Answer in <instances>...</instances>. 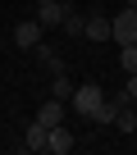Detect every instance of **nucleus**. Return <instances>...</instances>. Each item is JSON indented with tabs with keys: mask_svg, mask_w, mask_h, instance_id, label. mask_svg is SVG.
I'll use <instances>...</instances> for the list:
<instances>
[{
	"mask_svg": "<svg viewBox=\"0 0 137 155\" xmlns=\"http://www.w3.org/2000/svg\"><path fill=\"white\" fill-rule=\"evenodd\" d=\"M68 101H73V110H78L82 119H92V114L101 110V101H105V91H101L96 82H82V87H73V96H68Z\"/></svg>",
	"mask_w": 137,
	"mask_h": 155,
	"instance_id": "obj_2",
	"label": "nucleus"
},
{
	"mask_svg": "<svg viewBox=\"0 0 137 155\" xmlns=\"http://www.w3.org/2000/svg\"><path fill=\"white\" fill-rule=\"evenodd\" d=\"M41 32H46V28H41L37 18H28V23H18V28H14V46H23V50H32V46L41 41Z\"/></svg>",
	"mask_w": 137,
	"mask_h": 155,
	"instance_id": "obj_5",
	"label": "nucleus"
},
{
	"mask_svg": "<svg viewBox=\"0 0 137 155\" xmlns=\"http://www.w3.org/2000/svg\"><path fill=\"white\" fill-rule=\"evenodd\" d=\"M123 5H128V9H137V0H123Z\"/></svg>",
	"mask_w": 137,
	"mask_h": 155,
	"instance_id": "obj_14",
	"label": "nucleus"
},
{
	"mask_svg": "<svg viewBox=\"0 0 137 155\" xmlns=\"http://www.w3.org/2000/svg\"><path fill=\"white\" fill-rule=\"evenodd\" d=\"M50 96H59V101H68V96H73V78H68L64 68L55 73V82H50Z\"/></svg>",
	"mask_w": 137,
	"mask_h": 155,
	"instance_id": "obj_9",
	"label": "nucleus"
},
{
	"mask_svg": "<svg viewBox=\"0 0 137 155\" xmlns=\"http://www.w3.org/2000/svg\"><path fill=\"white\" fill-rule=\"evenodd\" d=\"M110 41H119V46H132L137 41V9H119L114 18H110Z\"/></svg>",
	"mask_w": 137,
	"mask_h": 155,
	"instance_id": "obj_1",
	"label": "nucleus"
},
{
	"mask_svg": "<svg viewBox=\"0 0 137 155\" xmlns=\"http://www.w3.org/2000/svg\"><path fill=\"white\" fill-rule=\"evenodd\" d=\"M119 68L123 73H137V41L132 46H119Z\"/></svg>",
	"mask_w": 137,
	"mask_h": 155,
	"instance_id": "obj_11",
	"label": "nucleus"
},
{
	"mask_svg": "<svg viewBox=\"0 0 137 155\" xmlns=\"http://www.w3.org/2000/svg\"><path fill=\"white\" fill-rule=\"evenodd\" d=\"M92 123H114V101H101V110L92 114Z\"/></svg>",
	"mask_w": 137,
	"mask_h": 155,
	"instance_id": "obj_12",
	"label": "nucleus"
},
{
	"mask_svg": "<svg viewBox=\"0 0 137 155\" xmlns=\"http://www.w3.org/2000/svg\"><path fill=\"white\" fill-rule=\"evenodd\" d=\"M82 37H87V41H110V18H105V14H87Z\"/></svg>",
	"mask_w": 137,
	"mask_h": 155,
	"instance_id": "obj_6",
	"label": "nucleus"
},
{
	"mask_svg": "<svg viewBox=\"0 0 137 155\" xmlns=\"http://www.w3.org/2000/svg\"><path fill=\"white\" fill-rule=\"evenodd\" d=\"M123 91H128V96L137 101V73H128V87H123Z\"/></svg>",
	"mask_w": 137,
	"mask_h": 155,
	"instance_id": "obj_13",
	"label": "nucleus"
},
{
	"mask_svg": "<svg viewBox=\"0 0 137 155\" xmlns=\"http://www.w3.org/2000/svg\"><path fill=\"white\" fill-rule=\"evenodd\" d=\"M68 9H73V5H64V0H46V5H37V23L41 28H59Z\"/></svg>",
	"mask_w": 137,
	"mask_h": 155,
	"instance_id": "obj_3",
	"label": "nucleus"
},
{
	"mask_svg": "<svg viewBox=\"0 0 137 155\" xmlns=\"http://www.w3.org/2000/svg\"><path fill=\"white\" fill-rule=\"evenodd\" d=\"M37 123H46V128H55V123H64V101L59 96H50L41 110H37Z\"/></svg>",
	"mask_w": 137,
	"mask_h": 155,
	"instance_id": "obj_7",
	"label": "nucleus"
},
{
	"mask_svg": "<svg viewBox=\"0 0 137 155\" xmlns=\"http://www.w3.org/2000/svg\"><path fill=\"white\" fill-rule=\"evenodd\" d=\"M59 28H64V32H68V37H82V28H87V14H78V9H68V14H64V23H59Z\"/></svg>",
	"mask_w": 137,
	"mask_h": 155,
	"instance_id": "obj_10",
	"label": "nucleus"
},
{
	"mask_svg": "<svg viewBox=\"0 0 137 155\" xmlns=\"http://www.w3.org/2000/svg\"><path fill=\"white\" fill-rule=\"evenodd\" d=\"M37 5H46V0H37Z\"/></svg>",
	"mask_w": 137,
	"mask_h": 155,
	"instance_id": "obj_15",
	"label": "nucleus"
},
{
	"mask_svg": "<svg viewBox=\"0 0 137 155\" xmlns=\"http://www.w3.org/2000/svg\"><path fill=\"white\" fill-rule=\"evenodd\" d=\"M46 137H50V128L32 119V123H28V132H23V146H28V150H46Z\"/></svg>",
	"mask_w": 137,
	"mask_h": 155,
	"instance_id": "obj_8",
	"label": "nucleus"
},
{
	"mask_svg": "<svg viewBox=\"0 0 137 155\" xmlns=\"http://www.w3.org/2000/svg\"><path fill=\"white\" fill-rule=\"evenodd\" d=\"M46 150H50V155H68V150H73V132H68L64 123H55L50 137H46Z\"/></svg>",
	"mask_w": 137,
	"mask_h": 155,
	"instance_id": "obj_4",
	"label": "nucleus"
}]
</instances>
